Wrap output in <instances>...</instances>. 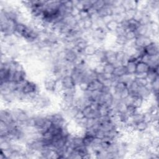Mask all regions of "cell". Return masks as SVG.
I'll return each mask as SVG.
<instances>
[{
    "label": "cell",
    "mask_w": 159,
    "mask_h": 159,
    "mask_svg": "<svg viewBox=\"0 0 159 159\" xmlns=\"http://www.w3.org/2000/svg\"><path fill=\"white\" fill-rule=\"evenodd\" d=\"M143 52L148 56L158 55L159 47L157 42L153 41L150 44L143 48Z\"/></svg>",
    "instance_id": "cell-2"
},
{
    "label": "cell",
    "mask_w": 159,
    "mask_h": 159,
    "mask_svg": "<svg viewBox=\"0 0 159 159\" xmlns=\"http://www.w3.org/2000/svg\"><path fill=\"white\" fill-rule=\"evenodd\" d=\"M126 74H127L126 67L125 65H119L116 66L114 72L112 73L113 76L117 78H119Z\"/></svg>",
    "instance_id": "cell-10"
},
{
    "label": "cell",
    "mask_w": 159,
    "mask_h": 159,
    "mask_svg": "<svg viewBox=\"0 0 159 159\" xmlns=\"http://www.w3.org/2000/svg\"><path fill=\"white\" fill-rule=\"evenodd\" d=\"M126 23H127V27H126L127 30L135 31L140 25L139 22L137 21L134 19H130L128 20L126 19Z\"/></svg>",
    "instance_id": "cell-13"
},
{
    "label": "cell",
    "mask_w": 159,
    "mask_h": 159,
    "mask_svg": "<svg viewBox=\"0 0 159 159\" xmlns=\"http://www.w3.org/2000/svg\"><path fill=\"white\" fill-rule=\"evenodd\" d=\"M115 68V65L109 63H105L103 64V73L106 74L112 75Z\"/></svg>",
    "instance_id": "cell-15"
},
{
    "label": "cell",
    "mask_w": 159,
    "mask_h": 159,
    "mask_svg": "<svg viewBox=\"0 0 159 159\" xmlns=\"http://www.w3.org/2000/svg\"><path fill=\"white\" fill-rule=\"evenodd\" d=\"M134 81L139 86H147L149 83L145 78H135Z\"/></svg>",
    "instance_id": "cell-17"
},
{
    "label": "cell",
    "mask_w": 159,
    "mask_h": 159,
    "mask_svg": "<svg viewBox=\"0 0 159 159\" xmlns=\"http://www.w3.org/2000/svg\"><path fill=\"white\" fill-rule=\"evenodd\" d=\"M57 78L55 76L50 75L47 76L44 80V88L48 91L53 92L55 83Z\"/></svg>",
    "instance_id": "cell-8"
},
{
    "label": "cell",
    "mask_w": 159,
    "mask_h": 159,
    "mask_svg": "<svg viewBox=\"0 0 159 159\" xmlns=\"http://www.w3.org/2000/svg\"><path fill=\"white\" fill-rule=\"evenodd\" d=\"M106 6L105 2L103 0H98V1H93V7L95 9L97 12L99 9H102L103 7Z\"/></svg>",
    "instance_id": "cell-16"
},
{
    "label": "cell",
    "mask_w": 159,
    "mask_h": 159,
    "mask_svg": "<svg viewBox=\"0 0 159 159\" xmlns=\"http://www.w3.org/2000/svg\"><path fill=\"white\" fill-rule=\"evenodd\" d=\"M17 89L24 94H38L40 93L38 85L35 82L28 80L18 83Z\"/></svg>",
    "instance_id": "cell-1"
},
{
    "label": "cell",
    "mask_w": 159,
    "mask_h": 159,
    "mask_svg": "<svg viewBox=\"0 0 159 159\" xmlns=\"http://www.w3.org/2000/svg\"><path fill=\"white\" fill-rule=\"evenodd\" d=\"M150 69V67L148 63L141 61H138L136 64V71L135 74L147 73Z\"/></svg>",
    "instance_id": "cell-9"
},
{
    "label": "cell",
    "mask_w": 159,
    "mask_h": 159,
    "mask_svg": "<svg viewBox=\"0 0 159 159\" xmlns=\"http://www.w3.org/2000/svg\"><path fill=\"white\" fill-rule=\"evenodd\" d=\"M119 25L120 24H119L117 22L112 19L105 24V28L108 32L115 33L118 27H119Z\"/></svg>",
    "instance_id": "cell-12"
},
{
    "label": "cell",
    "mask_w": 159,
    "mask_h": 159,
    "mask_svg": "<svg viewBox=\"0 0 159 159\" xmlns=\"http://www.w3.org/2000/svg\"><path fill=\"white\" fill-rule=\"evenodd\" d=\"M132 99V102L130 104H132L133 106H134L136 109H140L141 107H142V106L144 104L145 102V100L140 97L139 96L137 95H132L130 94Z\"/></svg>",
    "instance_id": "cell-11"
},
{
    "label": "cell",
    "mask_w": 159,
    "mask_h": 159,
    "mask_svg": "<svg viewBox=\"0 0 159 159\" xmlns=\"http://www.w3.org/2000/svg\"><path fill=\"white\" fill-rule=\"evenodd\" d=\"M98 49V47L94 45V43H89L85 47L84 50H83V55L87 57H91L95 55L96 51Z\"/></svg>",
    "instance_id": "cell-7"
},
{
    "label": "cell",
    "mask_w": 159,
    "mask_h": 159,
    "mask_svg": "<svg viewBox=\"0 0 159 159\" xmlns=\"http://www.w3.org/2000/svg\"><path fill=\"white\" fill-rule=\"evenodd\" d=\"M26 73L24 69L16 70L12 75V81L16 83L17 84L22 83L27 80Z\"/></svg>",
    "instance_id": "cell-4"
},
{
    "label": "cell",
    "mask_w": 159,
    "mask_h": 159,
    "mask_svg": "<svg viewBox=\"0 0 159 159\" xmlns=\"http://www.w3.org/2000/svg\"><path fill=\"white\" fill-rule=\"evenodd\" d=\"M104 88L103 83L98 79H94L88 83L87 90L89 91H101Z\"/></svg>",
    "instance_id": "cell-5"
},
{
    "label": "cell",
    "mask_w": 159,
    "mask_h": 159,
    "mask_svg": "<svg viewBox=\"0 0 159 159\" xmlns=\"http://www.w3.org/2000/svg\"><path fill=\"white\" fill-rule=\"evenodd\" d=\"M61 80L64 89H76V84L71 75H65L61 78Z\"/></svg>",
    "instance_id": "cell-3"
},
{
    "label": "cell",
    "mask_w": 159,
    "mask_h": 159,
    "mask_svg": "<svg viewBox=\"0 0 159 159\" xmlns=\"http://www.w3.org/2000/svg\"><path fill=\"white\" fill-rule=\"evenodd\" d=\"M125 37L127 41H130L134 40L136 37V33L135 31H132V30H127L125 34Z\"/></svg>",
    "instance_id": "cell-18"
},
{
    "label": "cell",
    "mask_w": 159,
    "mask_h": 159,
    "mask_svg": "<svg viewBox=\"0 0 159 159\" xmlns=\"http://www.w3.org/2000/svg\"><path fill=\"white\" fill-rule=\"evenodd\" d=\"M138 60L134 57H130L125 67L127 69V74L130 75H134L136 71V64Z\"/></svg>",
    "instance_id": "cell-6"
},
{
    "label": "cell",
    "mask_w": 159,
    "mask_h": 159,
    "mask_svg": "<svg viewBox=\"0 0 159 159\" xmlns=\"http://www.w3.org/2000/svg\"><path fill=\"white\" fill-rule=\"evenodd\" d=\"M134 125L137 132H143L149 129V124L144 120L140 121Z\"/></svg>",
    "instance_id": "cell-14"
}]
</instances>
